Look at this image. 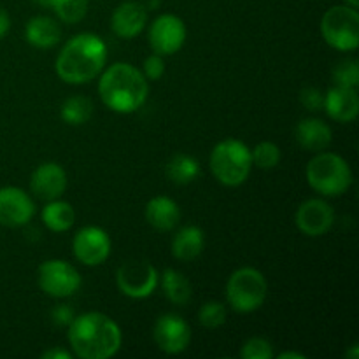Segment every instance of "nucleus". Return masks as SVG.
I'll use <instances>...</instances> for the list:
<instances>
[{"label": "nucleus", "instance_id": "c756f323", "mask_svg": "<svg viewBox=\"0 0 359 359\" xmlns=\"http://www.w3.org/2000/svg\"><path fill=\"white\" fill-rule=\"evenodd\" d=\"M241 358L242 359H272L273 347L266 339H262V337H252V339L245 340L244 346H242Z\"/></svg>", "mask_w": 359, "mask_h": 359}, {"label": "nucleus", "instance_id": "4468645a", "mask_svg": "<svg viewBox=\"0 0 359 359\" xmlns=\"http://www.w3.org/2000/svg\"><path fill=\"white\" fill-rule=\"evenodd\" d=\"M35 214L34 200L16 186L0 188V224L7 228H20L30 223Z\"/></svg>", "mask_w": 359, "mask_h": 359}, {"label": "nucleus", "instance_id": "c85d7f7f", "mask_svg": "<svg viewBox=\"0 0 359 359\" xmlns=\"http://www.w3.org/2000/svg\"><path fill=\"white\" fill-rule=\"evenodd\" d=\"M333 81L337 86L356 88L359 84V63L356 60H344L333 69Z\"/></svg>", "mask_w": 359, "mask_h": 359}, {"label": "nucleus", "instance_id": "6ab92c4d", "mask_svg": "<svg viewBox=\"0 0 359 359\" xmlns=\"http://www.w3.org/2000/svg\"><path fill=\"white\" fill-rule=\"evenodd\" d=\"M146 221L158 231H170L181 221V209L168 196H154L144 210Z\"/></svg>", "mask_w": 359, "mask_h": 359}, {"label": "nucleus", "instance_id": "aec40b11", "mask_svg": "<svg viewBox=\"0 0 359 359\" xmlns=\"http://www.w3.org/2000/svg\"><path fill=\"white\" fill-rule=\"evenodd\" d=\"M25 39L37 49L55 48L62 39V28L58 21L49 16H34L25 27Z\"/></svg>", "mask_w": 359, "mask_h": 359}, {"label": "nucleus", "instance_id": "e433bc0d", "mask_svg": "<svg viewBox=\"0 0 359 359\" xmlns=\"http://www.w3.org/2000/svg\"><path fill=\"white\" fill-rule=\"evenodd\" d=\"M346 358H351V359H358L359 358V346H358V344H354V346L351 347L349 353H346Z\"/></svg>", "mask_w": 359, "mask_h": 359}, {"label": "nucleus", "instance_id": "4be33fe9", "mask_svg": "<svg viewBox=\"0 0 359 359\" xmlns=\"http://www.w3.org/2000/svg\"><path fill=\"white\" fill-rule=\"evenodd\" d=\"M41 217L48 230L55 231V233H63V231H69L76 223V210L69 202L56 198L46 203Z\"/></svg>", "mask_w": 359, "mask_h": 359}, {"label": "nucleus", "instance_id": "9b49d317", "mask_svg": "<svg viewBox=\"0 0 359 359\" xmlns=\"http://www.w3.org/2000/svg\"><path fill=\"white\" fill-rule=\"evenodd\" d=\"M186 42V25L175 14H161L149 27V46L156 55L170 56Z\"/></svg>", "mask_w": 359, "mask_h": 359}, {"label": "nucleus", "instance_id": "473e14b6", "mask_svg": "<svg viewBox=\"0 0 359 359\" xmlns=\"http://www.w3.org/2000/svg\"><path fill=\"white\" fill-rule=\"evenodd\" d=\"M76 314H74V309L70 305H56L55 309L51 311V321L55 323L56 326H67L69 328L70 323L74 321Z\"/></svg>", "mask_w": 359, "mask_h": 359}, {"label": "nucleus", "instance_id": "1a4fd4ad", "mask_svg": "<svg viewBox=\"0 0 359 359\" xmlns=\"http://www.w3.org/2000/svg\"><path fill=\"white\" fill-rule=\"evenodd\" d=\"M158 283V270L149 262H128L116 272V284L119 291L133 300H142L153 294Z\"/></svg>", "mask_w": 359, "mask_h": 359}, {"label": "nucleus", "instance_id": "cd10ccee", "mask_svg": "<svg viewBox=\"0 0 359 359\" xmlns=\"http://www.w3.org/2000/svg\"><path fill=\"white\" fill-rule=\"evenodd\" d=\"M198 321L203 328L216 330L226 323V307L219 302H207L200 307Z\"/></svg>", "mask_w": 359, "mask_h": 359}, {"label": "nucleus", "instance_id": "20e7f679", "mask_svg": "<svg viewBox=\"0 0 359 359\" xmlns=\"http://www.w3.org/2000/svg\"><path fill=\"white\" fill-rule=\"evenodd\" d=\"M307 182L314 191L323 196H340L353 184L351 165L340 154L316 153L305 168Z\"/></svg>", "mask_w": 359, "mask_h": 359}, {"label": "nucleus", "instance_id": "72a5a7b5", "mask_svg": "<svg viewBox=\"0 0 359 359\" xmlns=\"http://www.w3.org/2000/svg\"><path fill=\"white\" fill-rule=\"evenodd\" d=\"M74 354H70L69 351L60 349V347H55V349H49L42 354V359H72Z\"/></svg>", "mask_w": 359, "mask_h": 359}, {"label": "nucleus", "instance_id": "a878e982", "mask_svg": "<svg viewBox=\"0 0 359 359\" xmlns=\"http://www.w3.org/2000/svg\"><path fill=\"white\" fill-rule=\"evenodd\" d=\"M48 6L55 11L60 21L76 25L86 16L90 0H48Z\"/></svg>", "mask_w": 359, "mask_h": 359}, {"label": "nucleus", "instance_id": "f3484780", "mask_svg": "<svg viewBox=\"0 0 359 359\" xmlns=\"http://www.w3.org/2000/svg\"><path fill=\"white\" fill-rule=\"evenodd\" d=\"M325 111L333 121L353 123L359 114V95L356 88L335 84L325 95Z\"/></svg>", "mask_w": 359, "mask_h": 359}, {"label": "nucleus", "instance_id": "2f4dec72", "mask_svg": "<svg viewBox=\"0 0 359 359\" xmlns=\"http://www.w3.org/2000/svg\"><path fill=\"white\" fill-rule=\"evenodd\" d=\"M142 74L147 81H158L165 74V62L161 55H151L144 60Z\"/></svg>", "mask_w": 359, "mask_h": 359}, {"label": "nucleus", "instance_id": "2eb2a0df", "mask_svg": "<svg viewBox=\"0 0 359 359\" xmlns=\"http://www.w3.org/2000/svg\"><path fill=\"white\" fill-rule=\"evenodd\" d=\"M67 172L55 161L39 165L30 177V189L37 198L51 202L60 198L67 189Z\"/></svg>", "mask_w": 359, "mask_h": 359}, {"label": "nucleus", "instance_id": "5701e85b", "mask_svg": "<svg viewBox=\"0 0 359 359\" xmlns=\"http://www.w3.org/2000/svg\"><path fill=\"white\" fill-rule=\"evenodd\" d=\"M165 174L174 184H189L200 175V163L195 156L189 154H175L168 160Z\"/></svg>", "mask_w": 359, "mask_h": 359}, {"label": "nucleus", "instance_id": "f704fd0d", "mask_svg": "<svg viewBox=\"0 0 359 359\" xmlns=\"http://www.w3.org/2000/svg\"><path fill=\"white\" fill-rule=\"evenodd\" d=\"M11 30V18L4 7H0V39H4L7 35V32Z\"/></svg>", "mask_w": 359, "mask_h": 359}, {"label": "nucleus", "instance_id": "f257e3e1", "mask_svg": "<svg viewBox=\"0 0 359 359\" xmlns=\"http://www.w3.org/2000/svg\"><path fill=\"white\" fill-rule=\"evenodd\" d=\"M107 62V46L97 34L70 37L56 56L55 69L60 79L69 84H86L102 74Z\"/></svg>", "mask_w": 359, "mask_h": 359}, {"label": "nucleus", "instance_id": "7c9ffc66", "mask_svg": "<svg viewBox=\"0 0 359 359\" xmlns=\"http://www.w3.org/2000/svg\"><path fill=\"white\" fill-rule=\"evenodd\" d=\"M300 102L307 111L319 112L325 109V93L319 88H304L300 91Z\"/></svg>", "mask_w": 359, "mask_h": 359}, {"label": "nucleus", "instance_id": "7ed1b4c3", "mask_svg": "<svg viewBox=\"0 0 359 359\" xmlns=\"http://www.w3.org/2000/svg\"><path fill=\"white\" fill-rule=\"evenodd\" d=\"M98 95L105 107L118 114L139 111L149 95V81L132 63L118 62L102 70Z\"/></svg>", "mask_w": 359, "mask_h": 359}, {"label": "nucleus", "instance_id": "ddd939ff", "mask_svg": "<svg viewBox=\"0 0 359 359\" xmlns=\"http://www.w3.org/2000/svg\"><path fill=\"white\" fill-rule=\"evenodd\" d=\"M154 342L167 354H181L191 342L189 325L177 314H165L154 323Z\"/></svg>", "mask_w": 359, "mask_h": 359}, {"label": "nucleus", "instance_id": "f8f14e48", "mask_svg": "<svg viewBox=\"0 0 359 359\" xmlns=\"http://www.w3.org/2000/svg\"><path fill=\"white\" fill-rule=\"evenodd\" d=\"M294 223L307 237H323L335 223V210L321 198L305 200L294 214Z\"/></svg>", "mask_w": 359, "mask_h": 359}, {"label": "nucleus", "instance_id": "6e6552de", "mask_svg": "<svg viewBox=\"0 0 359 359\" xmlns=\"http://www.w3.org/2000/svg\"><path fill=\"white\" fill-rule=\"evenodd\" d=\"M37 283L48 297L67 298L77 293L83 279L76 266H72L70 263L63 262V259H48L39 266Z\"/></svg>", "mask_w": 359, "mask_h": 359}, {"label": "nucleus", "instance_id": "4c0bfd02", "mask_svg": "<svg viewBox=\"0 0 359 359\" xmlns=\"http://www.w3.org/2000/svg\"><path fill=\"white\" fill-rule=\"evenodd\" d=\"M344 2H346L347 6H351V7H356V9L359 6V0H344Z\"/></svg>", "mask_w": 359, "mask_h": 359}, {"label": "nucleus", "instance_id": "393cba45", "mask_svg": "<svg viewBox=\"0 0 359 359\" xmlns=\"http://www.w3.org/2000/svg\"><path fill=\"white\" fill-rule=\"evenodd\" d=\"M60 116H62V119L67 125H84V123L90 121V118L93 116V102H91L90 98L83 97V95H76V97L67 98V100L63 102Z\"/></svg>", "mask_w": 359, "mask_h": 359}, {"label": "nucleus", "instance_id": "f03ea898", "mask_svg": "<svg viewBox=\"0 0 359 359\" xmlns=\"http://www.w3.org/2000/svg\"><path fill=\"white\" fill-rule=\"evenodd\" d=\"M69 342L81 359H109L121 349L123 333L118 323L102 312H86L69 326Z\"/></svg>", "mask_w": 359, "mask_h": 359}, {"label": "nucleus", "instance_id": "dca6fc26", "mask_svg": "<svg viewBox=\"0 0 359 359\" xmlns=\"http://www.w3.org/2000/svg\"><path fill=\"white\" fill-rule=\"evenodd\" d=\"M147 7L142 2L126 0L119 4L111 18V28L119 39H133L146 28Z\"/></svg>", "mask_w": 359, "mask_h": 359}, {"label": "nucleus", "instance_id": "9d476101", "mask_svg": "<svg viewBox=\"0 0 359 359\" xmlns=\"http://www.w3.org/2000/svg\"><path fill=\"white\" fill-rule=\"evenodd\" d=\"M111 249V237L100 226H84L74 235V256L77 262L86 266H98L107 262Z\"/></svg>", "mask_w": 359, "mask_h": 359}, {"label": "nucleus", "instance_id": "bb28decb", "mask_svg": "<svg viewBox=\"0 0 359 359\" xmlns=\"http://www.w3.org/2000/svg\"><path fill=\"white\" fill-rule=\"evenodd\" d=\"M252 158V167L263 168V170H270V168H276L280 163V149L276 142H265L256 144L255 149L251 151Z\"/></svg>", "mask_w": 359, "mask_h": 359}, {"label": "nucleus", "instance_id": "0eeeda50", "mask_svg": "<svg viewBox=\"0 0 359 359\" xmlns=\"http://www.w3.org/2000/svg\"><path fill=\"white\" fill-rule=\"evenodd\" d=\"M326 44L339 51H354L359 46V13L356 7L335 6L321 20Z\"/></svg>", "mask_w": 359, "mask_h": 359}, {"label": "nucleus", "instance_id": "39448f33", "mask_svg": "<svg viewBox=\"0 0 359 359\" xmlns=\"http://www.w3.org/2000/svg\"><path fill=\"white\" fill-rule=\"evenodd\" d=\"M210 172L224 186H241L252 170L251 149L238 139H224L210 153Z\"/></svg>", "mask_w": 359, "mask_h": 359}, {"label": "nucleus", "instance_id": "58836bf2", "mask_svg": "<svg viewBox=\"0 0 359 359\" xmlns=\"http://www.w3.org/2000/svg\"><path fill=\"white\" fill-rule=\"evenodd\" d=\"M42 4H46V6H48V0H42Z\"/></svg>", "mask_w": 359, "mask_h": 359}, {"label": "nucleus", "instance_id": "423d86ee", "mask_svg": "<svg viewBox=\"0 0 359 359\" xmlns=\"http://www.w3.org/2000/svg\"><path fill=\"white\" fill-rule=\"evenodd\" d=\"M269 284L265 276L252 266L235 270L226 283V302L235 312L249 314L265 304Z\"/></svg>", "mask_w": 359, "mask_h": 359}, {"label": "nucleus", "instance_id": "c9c22d12", "mask_svg": "<svg viewBox=\"0 0 359 359\" xmlns=\"http://www.w3.org/2000/svg\"><path fill=\"white\" fill-rule=\"evenodd\" d=\"M279 359H305V354L302 353H293V351H286V353H280Z\"/></svg>", "mask_w": 359, "mask_h": 359}, {"label": "nucleus", "instance_id": "412c9836", "mask_svg": "<svg viewBox=\"0 0 359 359\" xmlns=\"http://www.w3.org/2000/svg\"><path fill=\"white\" fill-rule=\"evenodd\" d=\"M203 251V231L195 224L181 228L172 238V256L179 262H193Z\"/></svg>", "mask_w": 359, "mask_h": 359}, {"label": "nucleus", "instance_id": "b1692460", "mask_svg": "<svg viewBox=\"0 0 359 359\" xmlns=\"http://www.w3.org/2000/svg\"><path fill=\"white\" fill-rule=\"evenodd\" d=\"M161 287H163L165 297L174 305H186L193 293L188 277L174 269L165 270L163 277H161Z\"/></svg>", "mask_w": 359, "mask_h": 359}, {"label": "nucleus", "instance_id": "a211bd4d", "mask_svg": "<svg viewBox=\"0 0 359 359\" xmlns=\"http://www.w3.org/2000/svg\"><path fill=\"white\" fill-rule=\"evenodd\" d=\"M294 137L297 142L311 153H321L328 149L333 140V132L326 121L319 118L302 119L294 128Z\"/></svg>", "mask_w": 359, "mask_h": 359}]
</instances>
